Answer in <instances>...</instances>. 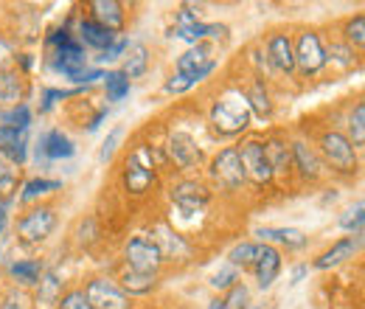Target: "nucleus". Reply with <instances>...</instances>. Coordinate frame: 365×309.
I'll return each mask as SVG.
<instances>
[{
    "label": "nucleus",
    "mask_w": 365,
    "mask_h": 309,
    "mask_svg": "<svg viewBox=\"0 0 365 309\" xmlns=\"http://www.w3.org/2000/svg\"><path fill=\"white\" fill-rule=\"evenodd\" d=\"M250 107L245 96H225L211 110V124L220 135H239L250 127Z\"/></svg>",
    "instance_id": "f257e3e1"
},
{
    "label": "nucleus",
    "mask_w": 365,
    "mask_h": 309,
    "mask_svg": "<svg viewBox=\"0 0 365 309\" xmlns=\"http://www.w3.org/2000/svg\"><path fill=\"white\" fill-rule=\"evenodd\" d=\"M124 256H127L130 273H138V275H152V278H155V275H158V270H160V265H163L160 250L152 245V239H143V236L130 239V245H127Z\"/></svg>",
    "instance_id": "f03ea898"
},
{
    "label": "nucleus",
    "mask_w": 365,
    "mask_h": 309,
    "mask_svg": "<svg viewBox=\"0 0 365 309\" xmlns=\"http://www.w3.org/2000/svg\"><path fill=\"white\" fill-rule=\"evenodd\" d=\"M85 298L93 309H133L130 295L110 278H93L85 290Z\"/></svg>",
    "instance_id": "7ed1b4c3"
},
{
    "label": "nucleus",
    "mask_w": 365,
    "mask_h": 309,
    "mask_svg": "<svg viewBox=\"0 0 365 309\" xmlns=\"http://www.w3.org/2000/svg\"><path fill=\"white\" fill-rule=\"evenodd\" d=\"M236 152H239L245 177H250L259 186H264V183L273 180V169H270V161L264 155V143L262 141H245L242 146H236Z\"/></svg>",
    "instance_id": "20e7f679"
},
{
    "label": "nucleus",
    "mask_w": 365,
    "mask_h": 309,
    "mask_svg": "<svg viewBox=\"0 0 365 309\" xmlns=\"http://www.w3.org/2000/svg\"><path fill=\"white\" fill-rule=\"evenodd\" d=\"M320 146H323L326 161H329L337 172H346V175L357 172V152H354L351 141L343 133H326L323 141H320Z\"/></svg>",
    "instance_id": "39448f33"
},
{
    "label": "nucleus",
    "mask_w": 365,
    "mask_h": 309,
    "mask_svg": "<svg viewBox=\"0 0 365 309\" xmlns=\"http://www.w3.org/2000/svg\"><path fill=\"white\" fill-rule=\"evenodd\" d=\"M149 152L146 149H135L130 158H127V166H124V186L130 194H146L149 186H155V166L152 161L146 158Z\"/></svg>",
    "instance_id": "423d86ee"
},
{
    "label": "nucleus",
    "mask_w": 365,
    "mask_h": 309,
    "mask_svg": "<svg viewBox=\"0 0 365 309\" xmlns=\"http://www.w3.org/2000/svg\"><path fill=\"white\" fill-rule=\"evenodd\" d=\"M295 68H301L304 76H312L318 74L320 68L326 65V51L320 45V37L312 31H304L298 34V45H295Z\"/></svg>",
    "instance_id": "0eeeda50"
},
{
    "label": "nucleus",
    "mask_w": 365,
    "mask_h": 309,
    "mask_svg": "<svg viewBox=\"0 0 365 309\" xmlns=\"http://www.w3.org/2000/svg\"><path fill=\"white\" fill-rule=\"evenodd\" d=\"M53 228H56V214H53V208H34V211H29L23 220L17 222V233H20V239L29 242V245L46 242L48 236L53 233Z\"/></svg>",
    "instance_id": "6e6552de"
},
{
    "label": "nucleus",
    "mask_w": 365,
    "mask_h": 309,
    "mask_svg": "<svg viewBox=\"0 0 365 309\" xmlns=\"http://www.w3.org/2000/svg\"><path fill=\"white\" fill-rule=\"evenodd\" d=\"M211 175L217 177V183L225 186V188H239V186L245 183V169H242V161H239L236 146L222 149V152L214 158V163H211Z\"/></svg>",
    "instance_id": "1a4fd4ad"
},
{
    "label": "nucleus",
    "mask_w": 365,
    "mask_h": 309,
    "mask_svg": "<svg viewBox=\"0 0 365 309\" xmlns=\"http://www.w3.org/2000/svg\"><path fill=\"white\" fill-rule=\"evenodd\" d=\"M56 51H53V68L56 71H62L68 79H73L76 74H82L85 71V48L79 45V40H65V43L53 45Z\"/></svg>",
    "instance_id": "9d476101"
},
{
    "label": "nucleus",
    "mask_w": 365,
    "mask_h": 309,
    "mask_svg": "<svg viewBox=\"0 0 365 309\" xmlns=\"http://www.w3.org/2000/svg\"><path fill=\"white\" fill-rule=\"evenodd\" d=\"M208 188L202 186V183H194V180H185V183H178L175 188H172V200H175V206L185 211V214H197V211H202L205 208V203H208Z\"/></svg>",
    "instance_id": "9b49d317"
},
{
    "label": "nucleus",
    "mask_w": 365,
    "mask_h": 309,
    "mask_svg": "<svg viewBox=\"0 0 365 309\" xmlns=\"http://www.w3.org/2000/svg\"><path fill=\"white\" fill-rule=\"evenodd\" d=\"M0 158L9 161L11 166L26 163L29 158V141H26V130H11L0 124Z\"/></svg>",
    "instance_id": "f8f14e48"
},
{
    "label": "nucleus",
    "mask_w": 365,
    "mask_h": 309,
    "mask_svg": "<svg viewBox=\"0 0 365 309\" xmlns=\"http://www.w3.org/2000/svg\"><path fill=\"white\" fill-rule=\"evenodd\" d=\"M37 155H43L46 161H68L76 155V146L62 130H51L40 138V146H37Z\"/></svg>",
    "instance_id": "ddd939ff"
},
{
    "label": "nucleus",
    "mask_w": 365,
    "mask_h": 309,
    "mask_svg": "<svg viewBox=\"0 0 365 309\" xmlns=\"http://www.w3.org/2000/svg\"><path fill=\"white\" fill-rule=\"evenodd\" d=\"M256 275H259V287L267 290L273 287V281L281 273V253L273 245H259V256H256Z\"/></svg>",
    "instance_id": "4468645a"
},
{
    "label": "nucleus",
    "mask_w": 365,
    "mask_h": 309,
    "mask_svg": "<svg viewBox=\"0 0 365 309\" xmlns=\"http://www.w3.org/2000/svg\"><path fill=\"white\" fill-rule=\"evenodd\" d=\"M91 11H93V23H98L101 29H107L113 34L121 31V26H124V9H121V3H115V0H93Z\"/></svg>",
    "instance_id": "2eb2a0df"
},
{
    "label": "nucleus",
    "mask_w": 365,
    "mask_h": 309,
    "mask_svg": "<svg viewBox=\"0 0 365 309\" xmlns=\"http://www.w3.org/2000/svg\"><path fill=\"white\" fill-rule=\"evenodd\" d=\"M169 155L175 158V163L180 169H191V166L200 163V149H197L194 138L185 133H172V138H169Z\"/></svg>",
    "instance_id": "dca6fc26"
},
{
    "label": "nucleus",
    "mask_w": 365,
    "mask_h": 309,
    "mask_svg": "<svg viewBox=\"0 0 365 309\" xmlns=\"http://www.w3.org/2000/svg\"><path fill=\"white\" fill-rule=\"evenodd\" d=\"M152 236H155V239H152V245L160 250V256H163V259H182V256H188V245L182 242L172 228L160 225V228H155V231H152Z\"/></svg>",
    "instance_id": "f3484780"
},
{
    "label": "nucleus",
    "mask_w": 365,
    "mask_h": 309,
    "mask_svg": "<svg viewBox=\"0 0 365 309\" xmlns=\"http://www.w3.org/2000/svg\"><path fill=\"white\" fill-rule=\"evenodd\" d=\"M267 56H270L275 71H281V74H292L295 71V54H292V43H289L287 34H273L270 37Z\"/></svg>",
    "instance_id": "a211bd4d"
},
{
    "label": "nucleus",
    "mask_w": 365,
    "mask_h": 309,
    "mask_svg": "<svg viewBox=\"0 0 365 309\" xmlns=\"http://www.w3.org/2000/svg\"><path fill=\"white\" fill-rule=\"evenodd\" d=\"M360 248V236H346L340 242H334V248H329L326 253H320L315 259V267L318 270H329V267H337L340 262L351 259V253Z\"/></svg>",
    "instance_id": "6ab92c4d"
},
{
    "label": "nucleus",
    "mask_w": 365,
    "mask_h": 309,
    "mask_svg": "<svg viewBox=\"0 0 365 309\" xmlns=\"http://www.w3.org/2000/svg\"><path fill=\"white\" fill-rule=\"evenodd\" d=\"M113 43H115V34L107 31V29H101L98 23H93V20H82L79 23V45H88L93 51H101L104 54Z\"/></svg>",
    "instance_id": "aec40b11"
},
{
    "label": "nucleus",
    "mask_w": 365,
    "mask_h": 309,
    "mask_svg": "<svg viewBox=\"0 0 365 309\" xmlns=\"http://www.w3.org/2000/svg\"><path fill=\"white\" fill-rule=\"evenodd\" d=\"M208 65H214V59H211V51H208V45H191L185 54H182L180 59H178V74L180 76H188V74H197V71H205Z\"/></svg>",
    "instance_id": "412c9836"
},
{
    "label": "nucleus",
    "mask_w": 365,
    "mask_h": 309,
    "mask_svg": "<svg viewBox=\"0 0 365 309\" xmlns=\"http://www.w3.org/2000/svg\"><path fill=\"white\" fill-rule=\"evenodd\" d=\"M256 233H259L262 239L281 242V245H287V248H292V250L307 248V233H304V231H298V228H259Z\"/></svg>",
    "instance_id": "4be33fe9"
},
{
    "label": "nucleus",
    "mask_w": 365,
    "mask_h": 309,
    "mask_svg": "<svg viewBox=\"0 0 365 309\" xmlns=\"http://www.w3.org/2000/svg\"><path fill=\"white\" fill-rule=\"evenodd\" d=\"M292 158H295L298 169L304 172V177H320L323 163H320V158L304 143V141H295V143H292Z\"/></svg>",
    "instance_id": "5701e85b"
},
{
    "label": "nucleus",
    "mask_w": 365,
    "mask_h": 309,
    "mask_svg": "<svg viewBox=\"0 0 365 309\" xmlns=\"http://www.w3.org/2000/svg\"><path fill=\"white\" fill-rule=\"evenodd\" d=\"M23 79L17 74L0 71V107H14L23 98Z\"/></svg>",
    "instance_id": "b1692460"
},
{
    "label": "nucleus",
    "mask_w": 365,
    "mask_h": 309,
    "mask_svg": "<svg viewBox=\"0 0 365 309\" xmlns=\"http://www.w3.org/2000/svg\"><path fill=\"white\" fill-rule=\"evenodd\" d=\"M146 68H149V51H146V45H130L127 48V65H124V76L127 79H138V76H143L146 74Z\"/></svg>",
    "instance_id": "393cba45"
},
{
    "label": "nucleus",
    "mask_w": 365,
    "mask_h": 309,
    "mask_svg": "<svg viewBox=\"0 0 365 309\" xmlns=\"http://www.w3.org/2000/svg\"><path fill=\"white\" fill-rule=\"evenodd\" d=\"M9 273H11L20 284L31 287V284H40V278H43V262H37V259H23V262H14V265L9 267Z\"/></svg>",
    "instance_id": "a878e982"
},
{
    "label": "nucleus",
    "mask_w": 365,
    "mask_h": 309,
    "mask_svg": "<svg viewBox=\"0 0 365 309\" xmlns=\"http://www.w3.org/2000/svg\"><path fill=\"white\" fill-rule=\"evenodd\" d=\"M247 304H250V290L245 284H233L222 298L211 301L208 309H247Z\"/></svg>",
    "instance_id": "bb28decb"
},
{
    "label": "nucleus",
    "mask_w": 365,
    "mask_h": 309,
    "mask_svg": "<svg viewBox=\"0 0 365 309\" xmlns=\"http://www.w3.org/2000/svg\"><path fill=\"white\" fill-rule=\"evenodd\" d=\"M264 155H267V161H270V169L275 172H287V166L292 163V152H289V146L284 143V141H270V143H264Z\"/></svg>",
    "instance_id": "cd10ccee"
},
{
    "label": "nucleus",
    "mask_w": 365,
    "mask_h": 309,
    "mask_svg": "<svg viewBox=\"0 0 365 309\" xmlns=\"http://www.w3.org/2000/svg\"><path fill=\"white\" fill-rule=\"evenodd\" d=\"M104 90H107V101H124L130 96V79L121 71H110L104 74Z\"/></svg>",
    "instance_id": "c85d7f7f"
},
{
    "label": "nucleus",
    "mask_w": 365,
    "mask_h": 309,
    "mask_svg": "<svg viewBox=\"0 0 365 309\" xmlns=\"http://www.w3.org/2000/svg\"><path fill=\"white\" fill-rule=\"evenodd\" d=\"M0 121H3V127H11V130H29V124H31V110H29V104L20 101V104L3 110V113H0Z\"/></svg>",
    "instance_id": "c756f323"
},
{
    "label": "nucleus",
    "mask_w": 365,
    "mask_h": 309,
    "mask_svg": "<svg viewBox=\"0 0 365 309\" xmlns=\"http://www.w3.org/2000/svg\"><path fill=\"white\" fill-rule=\"evenodd\" d=\"M59 298H62V281L53 270H48L40 278V301L43 304H59Z\"/></svg>",
    "instance_id": "7c9ffc66"
},
{
    "label": "nucleus",
    "mask_w": 365,
    "mask_h": 309,
    "mask_svg": "<svg viewBox=\"0 0 365 309\" xmlns=\"http://www.w3.org/2000/svg\"><path fill=\"white\" fill-rule=\"evenodd\" d=\"M245 101H247V107H250V113L256 110V116H262V118H267L270 113H273V104H270V96H267V90L262 88V85H253V90L245 96Z\"/></svg>",
    "instance_id": "2f4dec72"
},
{
    "label": "nucleus",
    "mask_w": 365,
    "mask_h": 309,
    "mask_svg": "<svg viewBox=\"0 0 365 309\" xmlns=\"http://www.w3.org/2000/svg\"><path fill=\"white\" fill-rule=\"evenodd\" d=\"M155 287V278L152 275H138V273H124V278H121V290L127 293V295H143V293H149Z\"/></svg>",
    "instance_id": "473e14b6"
},
{
    "label": "nucleus",
    "mask_w": 365,
    "mask_h": 309,
    "mask_svg": "<svg viewBox=\"0 0 365 309\" xmlns=\"http://www.w3.org/2000/svg\"><path fill=\"white\" fill-rule=\"evenodd\" d=\"M172 37L178 40H185L191 45H200L205 37H208V23H188V26H175L172 29Z\"/></svg>",
    "instance_id": "72a5a7b5"
},
{
    "label": "nucleus",
    "mask_w": 365,
    "mask_h": 309,
    "mask_svg": "<svg viewBox=\"0 0 365 309\" xmlns=\"http://www.w3.org/2000/svg\"><path fill=\"white\" fill-rule=\"evenodd\" d=\"M256 256H259V245L256 242H242L230 250V265L233 267H253L256 265Z\"/></svg>",
    "instance_id": "f704fd0d"
},
{
    "label": "nucleus",
    "mask_w": 365,
    "mask_h": 309,
    "mask_svg": "<svg viewBox=\"0 0 365 309\" xmlns=\"http://www.w3.org/2000/svg\"><path fill=\"white\" fill-rule=\"evenodd\" d=\"M365 206L363 200H357L343 217H340V228L343 231H349V233H357V236H363V222H365Z\"/></svg>",
    "instance_id": "c9c22d12"
},
{
    "label": "nucleus",
    "mask_w": 365,
    "mask_h": 309,
    "mask_svg": "<svg viewBox=\"0 0 365 309\" xmlns=\"http://www.w3.org/2000/svg\"><path fill=\"white\" fill-rule=\"evenodd\" d=\"M56 188H62V183H59V180L34 177V180H29V183L23 186V200H34V197H40V194H48V191H56Z\"/></svg>",
    "instance_id": "e433bc0d"
},
{
    "label": "nucleus",
    "mask_w": 365,
    "mask_h": 309,
    "mask_svg": "<svg viewBox=\"0 0 365 309\" xmlns=\"http://www.w3.org/2000/svg\"><path fill=\"white\" fill-rule=\"evenodd\" d=\"M349 130H351V146H363L365 143V104H357L351 118H349Z\"/></svg>",
    "instance_id": "4c0bfd02"
},
{
    "label": "nucleus",
    "mask_w": 365,
    "mask_h": 309,
    "mask_svg": "<svg viewBox=\"0 0 365 309\" xmlns=\"http://www.w3.org/2000/svg\"><path fill=\"white\" fill-rule=\"evenodd\" d=\"M14 188H17V169L0 158V197L9 200L14 194Z\"/></svg>",
    "instance_id": "58836bf2"
},
{
    "label": "nucleus",
    "mask_w": 365,
    "mask_h": 309,
    "mask_svg": "<svg viewBox=\"0 0 365 309\" xmlns=\"http://www.w3.org/2000/svg\"><path fill=\"white\" fill-rule=\"evenodd\" d=\"M233 284H239V273H236L233 265H225L220 273H214V278H211V287L214 290H230Z\"/></svg>",
    "instance_id": "ea45409f"
},
{
    "label": "nucleus",
    "mask_w": 365,
    "mask_h": 309,
    "mask_svg": "<svg viewBox=\"0 0 365 309\" xmlns=\"http://www.w3.org/2000/svg\"><path fill=\"white\" fill-rule=\"evenodd\" d=\"M59 309H93L85 298V290H71L59 298Z\"/></svg>",
    "instance_id": "a19ab883"
},
{
    "label": "nucleus",
    "mask_w": 365,
    "mask_h": 309,
    "mask_svg": "<svg viewBox=\"0 0 365 309\" xmlns=\"http://www.w3.org/2000/svg\"><path fill=\"white\" fill-rule=\"evenodd\" d=\"M346 40L354 45H363V40H365V17L363 14H357L354 20H349V26H346Z\"/></svg>",
    "instance_id": "79ce46f5"
},
{
    "label": "nucleus",
    "mask_w": 365,
    "mask_h": 309,
    "mask_svg": "<svg viewBox=\"0 0 365 309\" xmlns=\"http://www.w3.org/2000/svg\"><path fill=\"white\" fill-rule=\"evenodd\" d=\"M118 141H121V127H115L113 133L107 135V141L101 143V152H98V161H110V158H113V152H115V146H118Z\"/></svg>",
    "instance_id": "37998d69"
},
{
    "label": "nucleus",
    "mask_w": 365,
    "mask_h": 309,
    "mask_svg": "<svg viewBox=\"0 0 365 309\" xmlns=\"http://www.w3.org/2000/svg\"><path fill=\"white\" fill-rule=\"evenodd\" d=\"M127 48H130V40H127V37H121V40H115V43L110 45V48H107V51H104L98 59H101V62H113V59H118V56H121Z\"/></svg>",
    "instance_id": "c03bdc74"
},
{
    "label": "nucleus",
    "mask_w": 365,
    "mask_h": 309,
    "mask_svg": "<svg viewBox=\"0 0 365 309\" xmlns=\"http://www.w3.org/2000/svg\"><path fill=\"white\" fill-rule=\"evenodd\" d=\"M337 59V62H343V65H351L354 62V56H351V48H343V45H331L329 48V54H326V59Z\"/></svg>",
    "instance_id": "a18cd8bd"
},
{
    "label": "nucleus",
    "mask_w": 365,
    "mask_h": 309,
    "mask_svg": "<svg viewBox=\"0 0 365 309\" xmlns=\"http://www.w3.org/2000/svg\"><path fill=\"white\" fill-rule=\"evenodd\" d=\"M188 88H194V85H191L185 76H180V74H178V76H172V79L163 85V90H166V93H185Z\"/></svg>",
    "instance_id": "49530a36"
},
{
    "label": "nucleus",
    "mask_w": 365,
    "mask_h": 309,
    "mask_svg": "<svg viewBox=\"0 0 365 309\" xmlns=\"http://www.w3.org/2000/svg\"><path fill=\"white\" fill-rule=\"evenodd\" d=\"M0 309H29V304H26V298L20 295V293H11L9 298H6V304Z\"/></svg>",
    "instance_id": "de8ad7c7"
},
{
    "label": "nucleus",
    "mask_w": 365,
    "mask_h": 309,
    "mask_svg": "<svg viewBox=\"0 0 365 309\" xmlns=\"http://www.w3.org/2000/svg\"><path fill=\"white\" fill-rule=\"evenodd\" d=\"M6 225H9V217H6V206L0 203V233L6 231Z\"/></svg>",
    "instance_id": "09e8293b"
},
{
    "label": "nucleus",
    "mask_w": 365,
    "mask_h": 309,
    "mask_svg": "<svg viewBox=\"0 0 365 309\" xmlns=\"http://www.w3.org/2000/svg\"><path fill=\"white\" fill-rule=\"evenodd\" d=\"M304 273H307V267H295V273H292V284H298V281L304 278Z\"/></svg>",
    "instance_id": "8fccbe9b"
}]
</instances>
